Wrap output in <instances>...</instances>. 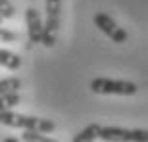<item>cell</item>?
<instances>
[{
  "mask_svg": "<svg viewBox=\"0 0 148 142\" xmlns=\"http://www.w3.org/2000/svg\"><path fill=\"white\" fill-rule=\"evenodd\" d=\"M0 123L14 129H37L40 132H52L56 125L48 119H40V117H33V115H21L12 111L10 108L0 109Z\"/></svg>",
  "mask_w": 148,
  "mask_h": 142,
  "instance_id": "cell-1",
  "label": "cell"
},
{
  "mask_svg": "<svg viewBox=\"0 0 148 142\" xmlns=\"http://www.w3.org/2000/svg\"><path fill=\"white\" fill-rule=\"evenodd\" d=\"M90 90L94 94H117V96H133L137 94V85L131 81H119V79H108V77H96L90 81Z\"/></svg>",
  "mask_w": 148,
  "mask_h": 142,
  "instance_id": "cell-2",
  "label": "cell"
},
{
  "mask_svg": "<svg viewBox=\"0 0 148 142\" xmlns=\"http://www.w3.org/2000/svg\"><path fill=\"white\" fill-rule=\"evenodd\" d=\"M60 10H62V0H46V19H44V40H42L46 48H52L58 40Z\"/></svg>",
  "mask_w": 148,
  "mask_h": 142,
  "instance_id": "cell-3",
  "label": "cell"
},
{
  "mask_svg": "<svg viewBox=\"0 0 148 142\" xmlns=\"http://www.w3.org/2000/svg\"><path fill=\"white\" fill-rule=\"evenodd\" d=\"M92 21H94V25H96V27H98L108 38H112L115 44H123V42H127V38H129L127 31H125V29H121L119 25L114 21V17H110L108 14H102V12L94 14Z\"/></svg>",
  "mask_w": 148,
  "mask_h": 142,
  "instance_id": "cell-4",
  "label": "cell"
},
{
  "mask_svg": "<svg viewBox=\"0 0 148 142\" xmlns=\"http://www.w3.org/2000/svg\"><path fill=\"white\" fill-rule=\"evenodd\" d=\"M25 23H27V37L31 44H42L44 40V23L38 10L29 6L25 10Z\"/></svg>",
  "mask_w": 148,
  "mask_h": 142,
  "instance_id": "cell-5",
  "label": "cell"
},
{
  "mask_svg": "<svg viewBox=\"0 0 148 142\" xmlns=\"http://www.w3.org/2000/svg\"><path fill=\"white\" fill-rule=\"evenodd\" d=\"M102 140L108 142H135L133 129H121V127H102Z\"/></svg>",
  "mask_w": 148,
  "mask_h": 142,
  "instance_id": "cell-6",
  "label": "cell"
},
{
  "mask_svg": "<svg viewBox=\"0 0 148 142\" xmlns=\"http://www.w3.org/2000/svg\"><path fill=\"white\" fill-rule=\"evenodd\" d=\"M100 134H102V125L90 123L88 127H85L83 131H79L73 137V142H92V140H98Z\"/></svg>",
  "mask_w": 148,
  "mask_h": 142,
  "instance_id": "cell-7",
  "label": "cell"
},
{
  "mask_svg": "<svg viewBox=\"0 0 148 142\" xmlns=\"http://www.w3.org/2000/svg\"><path fill=\"white\" fill-rule=\"evenodd\" d=\"M0 63H2V67H6V69L16 71V69H19V66H21V58H19L17 54H14L12 50L2 48L0 50Z\"/></svg>",
  "mask_w": 148,
  "mask_h": 142,
  "instance_id": "cell-8",
  "label": "cell"
},
{
  "mask_svg": "<svg viewBox=\"0 0 148 142\" xmlns=\"http://www.w3.org/2000/svg\"><path fill=\"white\" fill-rule=\"evenodd\" d=\"M2 96V108H16L21 104V96L17 90H8V92H0Z\"/></svg>",
  "mask_w": 148,
  "mask_h": 142,
  "instance_id": "cell-9",
  "label": "cell"
},
{
  "mask_svg": "<svg viewBox=\"0 0 148 142\" xmlns=\"http://www.w3.org/2000/svg\"><path fill=\"white\" fill-rule=\"evenodd\" d=\"M44 134H46V132H40V131H37V129H23L21 138L27 140V142H52V138L44 137Z\"/></svg>",
  "mask_w": 148,
  "mask_h": 142,
  "instance_id": "cell-10",
  "label": "cell"
},
{
  "mask_svg": "<svg viewBox=\"0 0 148 142\" xmlns=\"http://www.w3.org/2000/svg\"><path fill=\"white\" fill-rule=\"evenodd\" d=\"M21 88V81L17 77H6L0 81V92H8V90H19Z\"/></svg>",
  "mask_w": 148,
  "mask_h": 142,
  "instance_id": "cell-11",
  "label": "cell"
},
{
  "mask_svg": "<svg viewBox=\"0 0 148 142\" xmlns=\"http://www.w3.org/2000/svg\"><path fill=\"white\" fill-rule=\"evenodd\" d=\"M14 4H12L10 0H0V16L2 19H12L14 17Z\"/></svg>",
  "mask_w": 148,
  "mask_h": 142,
  "instance_id": "cell-12",
  "label": "cell"
},
{
  "mask_svg": "<svg viewBox=\"0 0 148 142\" xmlns=\"http://www.w3.org/2000/svg\"><path fill=\"white\" fill-rule=\"evenodd\" d=\"M0 37H2V42H16L17 40V35L14 31H8V29H2Z\"/></svg>",
  "mask_w": 148,
  "mask_h": 142,
  "instance_id": "cell-13",
  "label": "cell"
}]
</instances>
